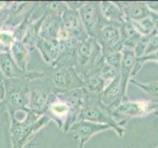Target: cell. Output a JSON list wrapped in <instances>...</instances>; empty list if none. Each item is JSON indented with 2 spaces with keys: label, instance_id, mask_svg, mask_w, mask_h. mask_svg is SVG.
<instances>
[{
  "label": "cell",
  "instance_id": "1",
  "mask_svg": "<svg viewBox=\"0 0 158 148\" xmlns=\"http://www.w3.org/2000/svg\"><path fill=\"white\" fill-rule=\"evenodd\" d=\"M84 97L85 90L83 88L64 93H54L44 115L51 121H54L58 130L66 133L73 123L78 121Z\"/></svg>",
  "mask_w": 158,
  "mask_h": 148
},
{
  "label": "cell",
  "instance_id": "2",
  "mask_svg": "<svg viewBox=\"0 0 158 148\" xmlns=\"http://www.w3.org/2000/svg\"><path fill=\"white\" fill-rule=\"evenodd\" d=\"M10 139L12 148H24V146L46 126L51 120L46 116H40L29 109L15 111L9 113Z\"/></svg>",
  "mask_w": 158,
  "mask_h": 148
},
{
  "label": "cell",
  "instance_id": "3",
  "mask_svg": "<svg viewBox=\"0 0 158 148\" xmlns=\"http://www.w3.org/2000/svg\"><path fill=\"white\" fill-rule=\"evenodd\" d=\"M54 93H64L84 87L83 79L79 76L72 64V54L59 56L51 65L47 74Z\"/></svg>",
  "mask_w": 158,
  "mask_h": 148
},
{
  "label": "cell",
  "instance_id": "4",
  "mask_svg": "<svg viewBox=\"0 0 158 148\" xmlns=\"http://www.w3.org/2000/svg\"><path fill=\"white\" fill-rule=\"evenodd\" d=\"M78 121H87L96 123H102V125H108L111 126L112 130L115 131L121 138L123 137L126 132L125 128L113 117L112 111L105 105H103L99 95L87 93L86 91Z\"/></svg>",
  "mask_w": 158,
  "mask_h": 148
},
{
  "label": "cell",
  "instance_id": "5",
  "mask_svg": "<svg viewBox=\"0 0 158 148\" xmlns=\"http://www.w3.org/2000/svg\"><path fill=\"white\" fill-rule=\"evenodd\" d=\"M102 56V48L95 39L88 37L77 43L72 53V64L83 80L95 70Z\"/></svg>",
  "mask_w": 158,
  "mask_h": 148
},
{
  "label": "cell",
  "instance_id": "6",
  "mask_svg": "<svg viewBox=\"0 0 158 148\" xmlns=\"http://www.w3.org/2000/svg\"><path fill=\"white\" fill-rule=\"evenodd\" d=\"M30 81L28 79H4L5 98L4 105L8 113L15 111L28 109L29 107V94Z\"/></svg>",
  "mask_w": 158,
  "mask_h": 148
},
{
  "label": "cell",
  "instance_id": "7",
  "mask_svg": "<svg viewBox=\"0 0 158 148\" xmlns=\"http://www.w3.org/2000/svg\"><path fill=\"white\" fill-rule=\"evenodd\" d=\"M53 94L54 91L47 77V74L43 78L30 81L28 109L37 115H44Z\"/></svg>",
  "mask_w": 158,
  "mask_h": 148
},
{
  "label": "cell",
  "instance_id": "8",
  "mask_svg": "<svg viewBox=\"0 0 158 148\" xmlns=\"http://www.w3.org/2000/svg\"><path fill=\"white\" fill-rule=\"evenodd\" d=\"M158 102L151 100L131 101L123 100L116 109L112 111V116L115 121L121 125V122L135 117H141L150 115L151 113H157Z\"/></svg>",
  "mask_w": 158,
  "mask_h": 148
},
{
  "label": "cell",
  "instance_id": "9",
  "mask_svg": "<svg viewBox=\"0 0 158 148\" xmlns=\"http://www.w3.org/2000/svg\"><path fill=\"white\" fill-rule=\"evenodd\" d=\"M78 13L87 35L90 38L97 39L101 30L107 23L101 12L100 2L85 1L79 8Z\"/></svg>",
  "mask_w": 158,
  "mask_h": 148
},
{
  "label": "cell",
  "instance_id": "10",
  "mask_svg": "<svg viewBox=\"0 0 158 148\" xmlns=\"http://www.w3.org/2000/svg\"><path fill=\"white\" fill-rule=\"evenodd\" d=\"M0 70H1L5 79H28V80H36L46 76L44 72L22 70L16 62L14 61L9 51L0 52Z\"/></svg>",
  "mask_w": 158,
  "mask_h": 148
},
{
  "label": "cell",
  "instance_id": "11",
  "mask_svg": "<svg viewBox=\"0 0 158 148\" xmlns=\"http://www.w3.org/2000/svg\"><path fill=\"white\" fill-rule=\"evenodd\" d=\"M121 25L106 23L101 30L96 41L102 48V53L121 52L123 48V42L121 36Z\"/></svg>",
  "mask_w": 158,
  "mask_h": 148
},
{
  "label": "cell",
  "instance_id": "12",
  "mask_svg": "<svg viewBox=\"0 0 158 148\" xmlns=\"http://www.w3.org/2000/svg\"><path fill=\"white\" fill-rule=\"evenodd\" d=\"M110 130L112 128L108 125H102V123H96L87 121H77L69 128L68 132L72 135L73 139L78 140L79 142L86 143L94 135Z\"/></svg>",
  "mask_w": 158,
  "mask_h": 148
},
{
  "label": "cell",
  "instance_id": "13",
  "mask_svg": "<svg viewBox=\"0 0 158 148\" xmlns=\"http://www.w3.org/2000/svg\"><path fill=\"white\" fill-rule=\"evenodd\" d=\"M61 25L69 38L74 41L81 42L89 37L84 29L78 11L75 10L66 8L61 16Z\"/></svg>",
  "mask_w": 158,
  "mask_h": 148
},
{
  "label": "cell",
  "instance_id": "14",
  "mask_svg": "<svg viewBox=\"0 0 158 148\" xmlns=\"http://www.w3.org/2000/svg\"><path fill=\"white\" fill-rule=\"evenodd\" d=\"M99 98L103 105H105L111 111L116 109L123 100H127V94L123 90L120 76L108 84L105 89L99 94Z\"/></svg>",
  "mask_w": 158,
  "mask_h": 148
},
{
  "label": "cell",
  "instance_id": "15",
  "mask_svg": "<svg viewBox=\"0 0 158 148\" xmlns=\"http://www.w3.org/2000/svg\"><path fill=\"white\" fill-rule=\"evenodd\" d=\"M137 57L133 49L130 47H123L122 51V64L120 69V78L123 90L127 94L128 83L133 77V72L136 65Z\"/></svg>",
  "mask_w": 158,
  "mask_h": 148
},
{
  "label": "cell",
  "instance_id": "16",
  "mask_svg": "<svg viewBox=\"0 0 158 148\" xmlns=\"http://www.w3.org/2000/svg\"><path fill=\"white\" fill-rule=\"evenodd\" d=\"M118 2V1H117ZM128 22H138L150 16V11L145 2L141 1H120L118 2Z\"/></svg>",
  "mask_w": 158,
  "mask_h": 148
},
{
  "label": "cell",
  "instance_id": "17",
  "mask_svg": "<svg viewBox=\"0 0 158 148\" xmlns=\"http://www.w3.org/2000/svg\"><path fill=\"white\" fill-rule=\"evenodd\" d=\"M36 48L42 54L44 60L49 65H52L59 56V42L56 39H44L40 37Z\"/></svg>",
  "mask_w": 158,
  "mask_h": 148
},
{
  "label": "cell",
  "instance_id": "18",
  "mask_svg": "<svg viewBox=\"0 0 158 148\" xmlns=\"http://www.w3.org/2000/svg\"><path fill=\"white\" fill-rule=\"evenodd\" d=\"M100 8L104 19L108 23L122 25L127 21L125 14L117 1H101Z\"/></svg>",
  "mask_w": 158,
  "mask_h": 148
},
{
  "label": "cell",
  "instance_id": "19",
  "mask_svg": "<svg viewBox=\"0 0 158 148\" xmlns=\"http://www.w3.org/2000/svg\"><path fill=\"white\" fill-rule=\"evenodd\" d=\"M61 27V17L46 14L43 21L40 37L44 39H56L59 29Z\"/></svg>",
  "mask_w": 158,
  "mask_h": 148
},
{
  "label": "cell",
  "instance_id": "20",
  "mask_svg": "<svg viewBox=\"0 0 158 148\" xmlns=\"http://www.w3.org/2000/svg\"><path fill=\"white\" fill-rule=\"evenodd\" d=\"M9 52L14 59V61L22 70H28L27 65L30 60V56H31V51L25 46L23 42H15L12 44V47H10Z\"/></svg>",
  "mask_w": 158,
  "mask_h": 148
},
{
  "label": "cell",
  "instance_id": "21",
  "mask_svg": "<svg viewBox=\"0 0 158 148\" xmlns=\"http://www.w3.org/2000/svg\"><path fill=\"white\" fill-rule=\"evenodd\" d=\"M46 14H42L41 17L34 20L32 24L30 25V27L28 29V31L25 35V37L23 39V43L26 46L30 51H33L34 48H36V44L38 43V39H40V31H41V27L43 21L44 19Z\"/></svg>",
  "mask_w": 158,
  "mask_h": 148
},
{
  "label": "cell",
  "instance_id": "22",
  "mask_svg": "<svg viewBox=\"0 0 158 148\" xmlns=\"http://www.w3.org/2000/svg\"><path fill=\"white\" fill-rule=\"evenodd\" d=\"M83 81L84 90L87 93L96 94V95H99L108 85V83L95 71H93L90 75H88Z\"/></svg>",
  "mask_w": 158,
  "mask_h": 148
},
{
  "label": "cell",
  "instance_id": "23",
  "mask_svg": "<svg viewBox=\"0 0 158 148\" xmlns=\"http://www.w3.org/2000/svg\"><path fill=\"white\" fill-rule=\"evenodd\" d=\"M39 7L42 10L43 13L48 15H53V16L61 17L64 11L66 10L67 6L65 1H44L39 2Z\"/></svg>",
  "mask_w": 158,
  "mask_h": 148
},
{
  "label": "cell",
  "instance_id": "24",
  "mask_svg": "<svg viewBox=\"0 0 158 148\" xmlns=\"http://www.w3.org/2000/svg\"><path fill=\"white\" fill-rule=\"evenodd\" d=\"M135 26V30L139 33L141 36L144 37H150L157 33V26L155 25L151 16L147 17L145 19L141 20L138 22H131Z\"/></svg>",
  "mask_w": 158,
  "mask_h": 148
},
{
  "label": "cell",
  "instance_id": "25",
  "mask_svg": "<svg viewBox=\"0 0 158 148\" xmlns=\"http://www.w3.org/2000/svg\"><path fill=\"white\" fill-rule=\"evenodd\" d=\"M16 42L15 35L13 32V28L5 25L0 29V47L4 51H9L12 44Z\"/></svg>",
  "mask_w": 158,
  "mask_h": 148
},
{
  "label": "cell",
  "instance_id": "26",
  "mask_svg": "<svg viewBox=\"0 0 158 148\" xmlns=\"http://www.w3.org/2000/svg\"><path fill=\"white\" fill-rule=\"evenodd\" d=\"M131 82L133 85L140 88L142 91H144L148 96L151 98V101L158 102V81H146L140 82L131 79Z\"/></svg>",
  "mask_w": 158,
  "mask_h": 148
},
{
  "label": "cell",
  "instance_id": "27",
  "mask_svg": "<svg viewBox=\"0 0 158 148\" xmlns=\"http://www.w3.org/2000/svg\"><path fill=\"white\" fill-rule=\"evenodd\" d=\"M103 58L109 65L115 67L120 71L122 64V51L121 52H106L102 53Z\"/></svg>",
  "mask_w": 158,
  "mask_h": 148
},
{
  "label": "cell",
  "instance_id": "28",
  "mask_svg": "<svg viewBox=\"0 0 158 148\" xmlns=\"http://www.w3.org/2000/svg\"><path fill=\"white\" fill-rule=\"evenodd\" d=\"M146 62L158 63V51L152 52V53H149V54H145V56H142L137 58L136 65H135V72H133V76H135V74L140 70L142 65H143V64H145Z\"/></svg>",
  "mask_w": 158,
  "mask_h": 148
},
{
  "label": "cell",
  "instance_id": "29",
  "mask_svg": "<svg viewBox=\"0 0 158 148\" xmlns=\"http://www.w3.org/2000/svg\"><path fill=\"white\" fill-rule=\"evenodd\" d=\"M157 51H158V33H156L155 35H153V36L150 37L149 41H148L147 46H146L145 52H144L143 56L152 53V52Z\"/></svg>",
  "mask_w": 158,
  "mask_h": 148
},
{
  "label": "cell",
  "instance_id": "30",
  "mask_svg": "<svg viewBox=\"0 0 158 148\" xmlns=\"http://www.w3.org/2000/svg\"><path fill=\"white\" fill-rule=\"evenodd\" d=\"M9 6H10V5H9ZM9 6L0 10V29H1L2 27H4L5 25L7 24L8 20H9V16H10Z\"/></svg>",
  "mask_w": 158,
  "mask_h": 148
},
{
  "label": "cell",
  "instance_id": "31",
  "mask_svg": "<svg viewBox=\"0 0 158 148\" xmlns=\"http://www.w3.org/2000/svg\"><path fill=\"white\" fill-rule=\"evenodd\" d=\"M85 1H65V4L67 8L71 9V10H75V11H78L79 8H80L82 5L84 4Z\"/></svg>",
  "mask_w": 158,
  "mask_h": 148
},
{
  "label": "cell",
  "instance_id": "32",
  "mask_svg": "<svg viewBox=\"0 0 158 148\" xmlns=\"http://www.w3.org/2000/svg\"><path fill=\"white\" fill-rule=\"evenodd\" d=\"M9 117V113L6 107H5L4 103H0V125L1 122L5 120H7V117Z\"/></svg>",
  "mask_w": 158,
  "mask_h": 148
},
{
  "label": "cell",
  "instance_id": "33",
  "mask_svg": "<svg viewBox=\"0 0 158 148\" xmlns=\"http://www.w3.org/2000/svg\"><path fill=\"white\" fill-rule=\"evenodd\" d=\"M150 13L158 15V1H145Z\"/></svg>",
  "mask_w": 158,
  "mask_h": 148
},
{
  "label": "cell",
  "instance_id": "34",
  "mask_svg": "<svg viewBox=\"0 0 158 148\" xmlns=\"http://www.w3.org/2000/svg\"><path fill=\"white\" fill-rule=\"evenodd\" d=\"M5 98V86L3 82H0V103H3Z\"/></svg>",
  "mask_w": 158,
  "mask_h": 148
},
{
  "label": "cell",
  "instance_id": "35",
  "mask_svg": "<svg viewBox=\"0 0 158 148\" xmlns=\"http://www.w3.org/2000/svg\"><path fill=\"white\" fill-rule=\"evenodd\" d=\"M11 4V2H7V1H0V10L1 9H4L8 7L9 5Z\"/></svg>",
  "mask_w": 158,
  "mask_h": 148
},
{
  "label": "cell",
  "instance_id": "36",
  "mask_svg": "<svg viewBox=\"0 0 158 148\" xmlns=\"http://www.w3.org/2000/svg\"><path fill=\"white\" fill-rule=\"evenodd\" d=\"M4 76H3V74H2V72H1V70H0V82H3L4 81Z\"/></svg>",
  "mask_w": 158,
  "mask_h": 148
},
{
  "label": "cell",
  "instance_id": "37",
  "mask_svg": "<svg viewBox=\"0 0 158 148\" xmlns=\"http://www.w3.org/2000/svg\"><path fill=\"white\" fill-rule=\"evenodd\" d=\"M84 144H85V143H83V142H79V146H78V148H84Z\"/></svg>",
  "mask_w": 158,
  "mask_h": 148
},
{
  "label": "cell",
  "instance_id": "38",
  "mask_svg": "<svg viewBox=\"0 0 158 148\" xmlns=\"http://www.w3.org/2000/svg\"><path fill=\"white\" fill-rule=\"evenodd\" d=\"M1 51H2V48H1V47H0V52H1Z\"/></svg>",
  "mask_w": 158,
  "mask_h": 148
},
{
  "label": "cell",
  "instance_id": "39",
  "mask_svg": "<svg viewBox=\"0 0 158 148\" xmlns=\"http://www.w3.org/2000/svg\"><path fill=\"white\" fill-rule=\"evenodd\" d=\"M157 33H158V26H157Z\"/></svg>",
  "mask_w": 158,
  "mask_h": 148
},
{
  "label": "cell",
  "instance_id": "40",
  "mask_svg": "<svg viewBox=\"0 0 158 148\" xmlns=\"http://www.w3.org/2000/svg\"><path fill=\"white\" fill-rule=\"evenodd\" d=\"M155 148H158V146H157V147H155Z\"/></svg>",
  "mask_w": 158,
  "mask_h": 148
},
{
  "label": "cell",
  "instance_id": "41",
  "mask_svg": "<svg viewBox=\"0 0 158 148\" xmlns=\"http://www.w3.org/2000/svg\"><path fill=\"white\" fill-rule=\"evenodd\" d=\"M157 113H158V111H157Z\"/></svg>",
  "mask_w": 158,
  "mask_h": 148
}]
</instances>
